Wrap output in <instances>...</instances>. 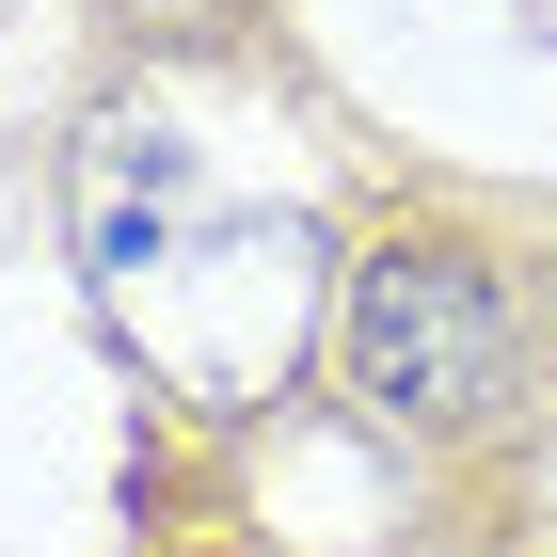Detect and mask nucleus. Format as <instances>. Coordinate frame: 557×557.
<instances>
[{
    "label": "nucleus",
    "instance_id": "obj_1",
    "mask_svg": "<svg viewBox=\"0 0 557 557\" xmlns=\"http://www.w3.org/2000/svg\"><path fill=\"white\" fill-rule=\"evenodd\" d=\"M335 350L383 430H478L510 398V287L478 256H446V239H383L335 302Z\"/></svg>",
    "mask_w": 557,
    "mask_h": 557
},
{
    "label": "nucleus",
    "instance_id": "obj_2",
    "mask_svg": "<svg viewBox=\"0 0 557 557\" xmlns=\"http://www.w3.org/2000/svg\"><path fill=\"white\" fill-rule=\"evenodd\" d=\"M302 271H319L302 223H208L191 256H160V302L128 287V335L160 350L208 414H256V398L287 383V350H302Z\"/></svg>",
    "mask_w": 557,
    "mask_h": 557
},
{
    "label": "nucleus",
    "instance_id": "obj_3",
    "mask_svg": "<svg viewBox=\"0 0 557 557\" xmlns=\"http://www.w3.org/2000/svg\"><path fill=\"white\" fill-rule=\"evenodd\" d=\"M112 16H128V33H223L239 0H112Z\"/></svg>",
    "mask_w": 557,
    "mask_h": 557
}]
</instances>
